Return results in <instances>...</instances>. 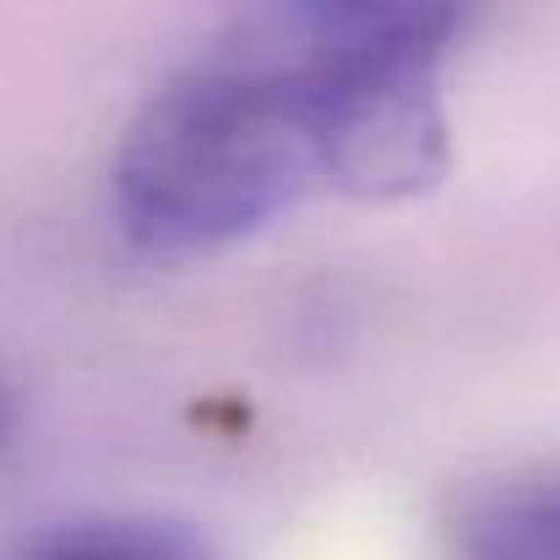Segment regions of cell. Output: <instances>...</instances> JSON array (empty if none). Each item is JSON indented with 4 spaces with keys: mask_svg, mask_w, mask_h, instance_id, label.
<instances>
[{
    "mask_svg": "<svg viewBox=\"0 0 560 560\" xmlns=\"http://www.w3.org/2000/svg\"><path fill=\"white\" fill-rule=\"evenodd\" d=\"M11 560H212L207 545L164 517H77L38 539H27Z\"/></svg>",
    "mask_w": 560,
    "mask_h": 560,
    "instance_id": "4",
    "label": "cell"
},
{
    "mask_svg": "<svg viewBox=\"0 0 560 560\" xmlns=\"http://www.w3.org/2000/svg\"><path fill=\"white\" fill-rule=\"evenodd\" d=\"M316 175L365 201H402L446 175L441 60L452 5H283Z\"/></svg>",
    "mask_w": 560,
    "mask_h": 560,
    "instance_id": "2",
    "label": "cell"
},
{
    "mask_svg": "<svg viewBox=\"0 0 560 560\" xmlns=\"http://www.w3.org/2000/svg\"><path fill=\"white\" fill-rule=\"evenodd\" d=\"M5 435H11V397L0 392V446H5Z\"/></svg>",
    "mask_w": 560,
    "mask_h": 560,
    "instance_id": "5",
    "label": "cell"
},
{
    "mask_svg": "<svg viewBox=\"0 0 560 560\" xmlns=\"http://www.w3.org/2000/svg\"><path fill=\"white\" fill-rule=\"evenodd\" d=\"M452 560H560V468L506 474L463 495Z\"/></svg>",
    "mask_w": 560,
    "mask_h": 560,
    "instance_id": "3",
    "label": "cell"
},
{
    "mask_svg": "<svg viewBox=\"0 0 560 560\" xmlns=\"http://www.w3.org/2000/svg\"><path fill=\"white\" fill-rule=\"evenodd\" d=\"M305 180V82L283 11H267L142 104L115 153V218L142 256L196 261L250 240Z\"/></svg>",
    "mask_w": 560,
    "mask_h": 560,
    "instance_id": "1",
    "label": "cell"
}]
</instances>
